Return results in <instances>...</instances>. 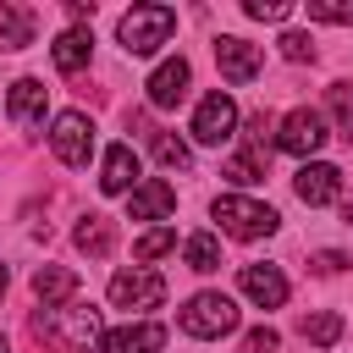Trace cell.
<instances>
[{
    "label": "cell",
    "mask_w": 353,
    "mask_h": 353,
    "mask_svg": "<svg viewBox=\"0 0 353 353\" xmlns=\"http://www.w3.org/2000/svg\"><path fill=\"white\" fill-rule=\"evenodd\" d=\"M143 160H138V149L132 143H110L105 149V160H99V193H132L143 176Z\"/></svg>",
    "instance_id": "11"
},
{
    "label": "cell",
    "mask_w": 353,
    "mask_h": 353,
    "mask_svg": "<svg viewBox=\"0 0 353 353\" xmlns=\"http://www.w3.org/2000/svg\"><path fill=\"white\" fill-rule=\"evenodd\" d=\"M39 331H44V336H61V342H72V347L88 353V342H99L105 325H99V309H66V303H61V309H44V314H39Z\"/></svg>",
    "instance_id": "8"
},
{
    "label": "cell",
    "mask_w": 353,
    "mask_h": 353,
    "mask_svg": "<svg viewBox=\"0 0 353 353\" xmlns=\"http://www.w3.org/2000/svg\"><path fill=\"white\" fill-rule=\"evenodd\" d=\"M281 347V336L270 331V325H254L248 336H243V353H276Z\"/></svg>",
    "instance_id": "29"
},
{
    "label": "cell",
    "mask_w": 353,
    "mask_h": 353,
    "mask_svg": "<svg viewBox=\"0 0 353 353\" xmlns=\"http://www.w3.org/2000/svg\"><path fill=\"white\" fill-rule=\"evenodd\" d=\"M176 325H182L188 336H199V342H215V336H232V331H237V303H232L226 292H193V298L182 303V314H176Z\"/></svg>",
    "instance_id": "3"
},
{
    "label": "cell",
    "mask_w": 353,
    "mask_h": 353,
    "mask_svg": "<svg viewBox=\"0 0 353 353\" xmlns=\"http://www.w3.org/2000/svg\"><path fill=\"white\" fill-rule=\"evenodd\" d=\"M171 248H176V232H171V226H149V232L132 243V254H138L143 265H149V259H160V254H171Z\"/></svg>",
    "instance_id": "24"
},
{
    "label": "cell",
    "mask_w": 353,
    "mask_h": 353,
    "mask_svg": "<svg viewBox=\"0 0 353 353\" xmlns=\"http://www.w3.org/2000/svg\"><path fill=\"white\" fill-rule=\"evenodd\" d=\"M292 188H298L303 204H331V199H342V171L331 160H303L298 176H292Z\"/></svg>",
    "instance_id": "14"
},
{
    "label": "cell",
    "mask_w": 353,
    "mask_h": 353,
    "mask_svg": "<svg viewBox=\"0 0 353 353\" xmlns=\"http://www.w3.org/2000/svg\"><path fill=\"white\" fill-rule=\"evenodd\" d=\"M182 259H188V270H215V265H221V243H215V232H193V237L182 243Z\"/></svg>",
    "instance_id": "21"
},
{
    "label": "cell",
    "mask_w": 353,
    "mask_h": 353,
    "mask_svg": "<svg viewBox=\"0 0 353 353\" xmlns=\"http://www.w3.org/2000/svg\"><path fill=\"white\" fill-rule=\"evenodd\" d=\"M171 210H176V188L165 176H143L127 193V221H165Z\"/></svg>",
    "instance_id": "12"
},
{
    "label": "cell",
    "mask_w": 353,
    "mask_h": 353,
    "mask_svg": "<svg viewBox=\"0 0 353 353\" xmlns=\"http://www.w3.org/2000/svg\"><path fill=\"white\" fill-rule=\"evenodd\" d=\"M0 353H11V342H6V336H0Z\"/></svg>",
    "instance_id": "32"
},
{
    "label": "cell",
    "mask_w": 353,
    "mask_h": 353,
    "mask_svg": "<svg viewBox=\"0 0 353 353\" xmlns=\"http://www.w3.org/2000/svg\"><path fill=\"white\" fill-rule=\"evenodd\" d=\"M325 138H331V127H325V116L320 110H309V105H298V110H287L281 116V127H276V149L281 154H298V160H314L320 149H325Z\"/></svg>",
    "instance_id": "4"
},
{
    "label": "cell",
    "mask_w": 353,
    "mask_h": 353,
    "mask_svg": "<svg viewBox=\"0 0 353 353\" xmlns=\"http://www.w3.org/2000/svg\"><path fill=\"white\" fill-rule=\"evenodd\" d=\"M331 110H336V138L353 143V105H347V83H331Z\"/></svg>",
    "instance_id": "27"
},
{
    "label": "cell",
    "mask_w": 353,
    "mask_h": 353,
    "mask_svg": "<svg viewBox=\"0 0 353 353\" xmlns=\"http://www.w3.org/2000/svg\"><path fill=\"white\" fill-rule=\"evenodd\" d=\"M226 138H237V105H232V94H204L193 110V143L221 149Z\"/></svg>",
    "instance_id": "7"
},
{
    "label": "cell",
    "mask_w": 353,
    "mask_h": 353,
    "mask_svg": "<svg viewBox=\"0 0 353 353\" xmlns=\"http://www.w3.org/2000/svg\"><path fill=\"white\" fill-rule=\"evenodd\" d=\"M110 243H116V226L105 215H83L77 221V248L83 254H110Z\"/></svg>",
    "instance_id": "20"
},
{
    "label": "cell",
    "mask_w": 353,
    "mask_h": 353,
    "mask_svg": "<svg viewBox=\"0 0 353 353\" xmlns=\"http://www.w3.org/2000/svg\"><path fill=\"white\" fill-rule=\"evenodd\" d=\"M28 44H33V11L0 6V50H28Z\"/></svg>",
    "instance_id": "19"
},
{
    "label": "cell",
    "mask_w": 353,
    "mask_h": 353,
    "mask_svg": "<svg viewBox=\"0 0 353 353\" xmlns=\"http://www.w3.org/2000/svg\"><path fill=\"white\" fill-rule=\"evenodd\" d=\"M309 17H314V22H336V28H353V0H309Z\"/></svg>",
    "instance_id": "25"
},
{
    "label": "cell",
    "mask_w": 353,
    "mask_h": 353,
    "mask_svg": "<svg viewBox=\"0 0 353 353\" xmlns=\"http://www.w3.org/2000/svg\"><path fill=\"white\" fill-rule=\"evenodd\" d=\"M160 298H165V281H160L154 270H143V265H132V270H116V276H110V309L149 314V309H160Z\"/></svg>",
    "instance_id": "5"
},
{
    "label": "cell",
    "mask_w": 353,
    "mask_h": 353,
    "mask_svg": "<svg viewBox=\"0 0 353 353\" xmlns=\"http://www.w3.org/2000/svg\"><path fill=\"white\" fill-rule=\"evenodd\" d=\"M276 44H281L287 61H314V39H309V33H281Z\"/></svg>",
    "instance_id": "28"
},
{
    "label": "cell",
    "mask_w": 353,
    "mask_h": 353,
    "mask_svg": "<svg viewBox=\"0 0 353 353\" xmlns=\"http://www.w3.org/2000/svg\"><path fill=\"white\" fill-rule=\"evenodd\" d=\"M88 55H94V33H88V28H66V33L50 44L55 72H66V77H72V72H83V66H88Z\"/></svg>",
    "instance_id": "18"
},
{
    "label": "cell",
    "mask_w": 353,
    "mask_h": 353,
    "mask_svg": "<svg viewBox=\"0 0 353 353\" xmlns=\"http://www.w3.org/2000/svg\"><path fill=\"white\" fill-rule=\"evenodd\" d=\"M154 160H160L165 171H188V165H193V149H188L182 138H171V132H154Z\"/></svg>",
    "instance_id": "23"
},
{
    "label": "cell",
    "mask_w": 353,
    "mask_h": 353,
    "mask_svg": "<svg viewBox=\"0 0 353 353\" xmlns=\"http://www.w3.org/2000/svg\"><path fill=\"white\" fill-rule=\"evenodd\" d=\"M303 336H309L314 347H336V342H342V314H331V309L309 314V320H303Z\"/></svg>",
    "instance_id": "22"
},
{
    "label": "cell",
    "mask_w": 353,
    "mask_h": 353,
    "mask_svg": "<svg viewBox=\"0 0 353 353\" xmlns=\"http://www.w3.org/2000/svg\"><path fill=\"white\" fill-rule=\"evenodd\" d=\"M210 215H215V221H221V232H226V237H237V243L270 237V232L281 226V215H276L270 204H259V199H243V193H221V199L210 204Z\"/></svg>",
    "instance_id": "1"
},
{
    "label": "cell",
    "mask_w": 353,
    "mask_h": 353,
    "mask_svg": "<svg viewBox=\"0 0 353 353\" xmlns=\"http://www.w3.org/2000/svg\"><path fill=\"white\" fill-rule=\"evenodd\" d=\"M50 149H55L61 165H88V154H94V121L83 110H61L50 121Z\"/></svg>",
    "instance_id": "6"
},
{
    "label": "cell",
    "mask_w": 353,
    "mask_h": 353,
    "mask_svg": "<svg viewBox=\"0 0 353 353\" xmlns=\"http://www.w3.org/2000/svg\"><path fill=\"white\" fill-rule=\"evenodd\" d=\"M6 110L17 127H44V83L39 77H17L6 94Z\"/></svg>",
    "instance_id": "16"
},
{
    "label": "cell",
    "mask_w": 353,
    "mask_h": 353,
    "mask_svg": "<svg viewBox=\"0 0 353 353\" xmlns=\"http://www.w3.org/2000/svg\"><path fill=\"white\" fill-rule=\"evenodd\" d=\"M342 215H347V221H353V199H342Z\"/></svg>",
    "instance_id": "31"
},
{
    "label": "cell",
    "mask_w": 353,
    "mask_h": 353,
    "mask_svg": "<svg viewBox=\"0 0 353 353\" xmlns=\"http://www.w3.org/2000/svg\"><path fill=\"white\" fill-rule=\"evenodd\" d=\"M171 28H176V11L171 6H132V11H121L116 39H121L127 55H154L171 39Z\"/></svg>",
    "instance_id": "2"
},
{
    "label": "cell",
    "mask_w": 353,
    "mask_h": 353,
    "mask_svg": "<svg viewBox=\"0 0 353 353\" xmlns=\"http://www.w3.org/2000/svg\"><path fill=\"white\" fill-rule=\"evenodd\" d=\"M215 66H221L226 83H254L259 66H265V50L248 44V39H237V33H221L215 39Z\"/></svg>",
    "instance_id": "9"
},
{
    "label": "cell",
    "mask_w": 353,
    "mask_h": 353,
    "mask_svg": "<svg viewBox=\"0 0 353 353\" xmlns=\"http://www.w3.org/2000/svg\"><path fill=\"white\" fill-rule=\"evenodd\" d=\"M94 347H99V353H160V347H165V325H154V320L116 325V331H99Z\"/></svg>",
    "instance_id": "13"
},
{
    "label": "cell",
    "mask_w": 353,
    "mask_h": 353,
    "mask_svg": "<svg viewBox=\"0 0 353 353\" xmlns=\"http://www.w3.org/2000/svg\"><path fill=\"white\" fill-rule=\"evenodd\" d=\"M243 11L254 22H287L292 17V0H243Z\"/></svg>",
    "instance_id": "26"
},
{
    "label": "cell",
    "mask_w": 353,
    "mask_h": 353,
    "mask_svg": "<svg viewBox=\"0 0 353 353\" xmlns=\"http://www.w3.org/2000/svg\"><path fill=\"white\" fill-rule=\"evenodd\" d=\"M342 265H347V259H342L336 248H325V254H314V270H320V276H336Z\"/></svg>",
    "instance_id": "30"
},
{
    "label": "cell",
    "mask_w": 353,
    "mask_h": 353,
    "mask_svg": "<svg viewBox=\"0 0 353 353\" xmlns=\"http://www.w3.org/2000/svg\"><path fill=\"white\" fill-rule=\"evenodd\" d=\"M188 83H193V66H188L182 55H171V61H160V66L149 72L143 94H149V105H154V110H176V105L188 99Z\"/></svg>",
    "instance_id": "10"
},
{
    "label": "cell",
    "mask_w": 353,
    "mask_h": 353,
    "mask_svg": "<svg viewBox=\"0 0 353 353\" xmlns=\"http://www.w3.org/2000/svg\"><path fill=\"white\" fill-rule=\"evenodd\" d=\"M0 292H6V265H0Z\"/></svg>",
    "instance_id": "33"
},
{
    "label": "cell",
    "mask_w": 353,
    "mask_h": 353,
    "mask_svg": "<svg viewBox=\"0 0 353 353\" xmlns=\"http://www.w3.org/2000/svg\"><path fill=\"white\" fill-rule=\"evenodd\" d=\"M237 287H243V298L259 303V309H281V303H287V276H281L276 265H243Z\"/></svg>",
    "instance_id": "15"
},
{
    "label": "cell",
    "mask_w": 353,
    "mask_h": 353,
    "mask_svg": "<svg viewBox=\"0 0 353 353\" xmlns=\"http://www.w3.org/2000/svg\"><path fill=\"white\" fill-rule=\"evenodd\" d=\"M33 298H39L44 309L72 303V298H77V270H66V265H39V270H33Z\"/></svg>",
    "instance_id": "17"
}]
</instances>
